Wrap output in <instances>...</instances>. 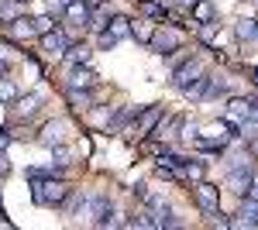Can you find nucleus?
<instances>
[{
	"label": "nucleus",
	"instance_id": "72a5a7b5",
	"mask_svg": "<svg viewBox=\"0 0 258 230\" xmlns=\"http://www.w3.org/2000/svg\"><path fill=\"white\" fill-rule=\"evenodd\" d=\"M248 196H255V199H258V172H251V186H248Z\"/></svg>",
	"mask_w": 258,
	"mask_h": 230
},
{
	"label": "nucleus",
	"instance_id": "cd10ccee",
	"mask_svg": "<svg viewBox=\"0 0 258 230\" xmlns=\"http://www.w3.org/2000/svg\"><path fill=\"white\" fill-rule=\"evenodd\" d=\"M131 38H138V41H148V38H152V31L145 28V21H131Z\"/></svg>",
	"mask_w": 258,
	"mask_h": 230
},
{
	"label": "nucleus",
	"instance_id": "7ed1b4c3",
	"mask_svg": "<svg viewBox=\"0 0 258 230\" xmlns=\"http://www.w3.org/2000/svg\"><path fill=\"white\" fill-rule=\"evenodd\" d=\"M193 199H197V206L207 213V216H217V213H220V192H217V186H210V182H203V179L193 186Z\"/></svg>",
	"mask_w": 258,
	"mask_h": 230
},
{
	"label": "nucleus",
	"instance_id": "0eeeda50",
	"mask_svg": "<svg viewBox=\"0 0 258 230\" xmlns=\"http://www.w3.org/2000/svg\"><path fill=\"white\" fill-rule=\"evenodd\" d=\"M69 45H73V41H69V35H66L62 28H52L48 35H41V48L52 52V55H59V58L69 52Z\"/></svg>",
	"mask_w": 258,
	"mask_h": 230
},
{
	"label": "nucleus",
	"instance_id": "473e14b6",
	"mask_svg": "<svg viewBox=\"0 0 258 230\" xmlns=\"http://www.w3.org/2000/svg\"><path fill=\"white\" fill-rule=\"evenodd\" d=\"M4 175H11V162H7V155L0 151V179H4Z\"/></svg>",
	"mask_w": 258,
	"mask_h": 230
},
{
	"label": "nucleus",
	"instance_id": "e433bc0d",
	"mask_svg": "<svg viewBox=\"0 0 258 230\" xmlns=\"http://www.w3.org/2000/svg\"><path fill=\"white\" fill-rule=\"evenodd\" d=\"M255 83H258V69H255Z\"/></svg>",
	"mask_w": 258,
	"mask_h": 230
},
{
	"label": "nucleus",
	"instance_id": "ddd939ff",
	"mask_svg": "<svg viewBox=\"0 0 258 230\" xmlns=\"http://www.w3.org/2000/svg\"><path fill=\"white\" fill-rule=\"evenodd\" d=\"M248 186H251V169H231V172H227V189L231 192L244 196Z\"/></svg>",
	"mask_w": 258,
	"mask_h": 230
},
{
	"label": "nucleus",
	"instance_id": "c756f323",
	"mask_svg": "<svg viewBox=\"0 0 258 230\" xmlns=\"http://www.w3.org/2000/svg\"><path fill=\"white\" fill-rule=\"evenodd\" d=\"M52 158H55V165H69V148L66 144H55L52 148Z\"/></svg>",
	"mask_w": 258,
	"mask_h": 230
},
{
	"label": "nucleus",
	"instance_id": "393cba45",
	"mask_svg": "<svg viewBox=\"0 0 258 230\" xmlns=\"http://www.w3.org/2000/svg\"><path fill=\"white\" fill-rule=\"evenodd\" d=\"M11 35H18V38H28V35H35V28H31V18H14V21H11Z\"/></svg>",
	"mask_w": 258,
	"mask_h": 230
},
{
	"label": "nucleus",
	"instance_id": "f257e3e1",
	"mask_svg": "<svg viewBox=\"0 0 258 230\" xmlns=\"http://www.w3.org/2000/svg\"><path fill=\"white\" fill-rule=\"evenodd\" d=\"M31 182V199L38 203V206H62L73 189L62 182L59 175H41V179H28Z\"/></svg>",
	"mask_w": 258,
	"mask_h": 230
},
{
	"label": "nucleus",
	"instance_id": "6e6552de",
	"mask_svg": "<svg viewBox=\"0 0 258 230\" xmlns=\"http://www.w3.org/2000/svg\"><path fill=\"white\" fill-rule=\"evenodd\" d=\"M90 18H93V7H90L86 0H73V4L66 7V21H69V24L90 28Z\"/></svg>",
	"mask_w": 258,
	"mask_h": 230
},
{
	"label": "nucleus",
	"instance_id": "a878e982",
	"mask_svg": "<svg viewBox=\"0 0 258 230\" xmlns=\"http://www.w3.org/2000/svg\"><path fill=\"white\" fill-rule=\"evenodd\" d=\"M31 28H35V35H48L52 28H55V21H52V14H38V18H31Z\"/></svg>",
	"mask_w": 258,
	"mask_h": 230
},
{
	"label": "nucleus",
	"instance_id": "f704fd0d",
	"mask_svg": "<svg viewBox=\"0 0 258 230\" xmlns=\"http://www.w3.org/2000/svg\"><path fill=\"white\" fill-rule=\"evenodd\" d=\"M179 7H193V4H197V0H176Z\"/></svg>",
	"mask_w": 258,
	"mask_h": 230
},
{
	"label": "nucleus",
	"instance_id": "a211bd4d",
	"mask_svg": "<svg viewBox=\"0 0 258 230\" xmlns=\"http://www.w3.org/2000/svg\"><path fill=\"white\" fill-rule=\"evenodd\" d=\"M234 35H238V41H255L258 38V21L241 18L238 24H234Z\"/></svg>",
	"mask_w": 258,
	"mask_h": 230
},
{
	"label": "nucleus",
	"instance_id": "412c9836",
	"mask_svg": "<svg viewBox=\"0 0 258 230\" xmlns=\"http://www.w3.org/2000/svg\"><path fill=\"white\" fill-rule=\"evenodd\" d=\"M179 179H189V182H200V179H203V162H193V158H186V165L179 169Z\"/></svg>",
	"mask_w": 258,
	"mask_h": 230
},
{
	"label": "nucleus",
	"instance_id": "5701e85b",
	"mask_svg": "<svg viewBox=\"0 0 258 230\" xmlns=\"http://www.w3.org/2000/svg\"><path fill=\"white\" fill-rule=\"evenodd\" d=\"M197 38L203 41V45H220V38H217V28H214V21H210V24H197Z\"/></svg>",
	"mask_w": 258,
	"mask_h": 230
},
{
	"label": "nucleus",
	"instance_id": "4be33fe9",
	"mask_svg": "<svg viewBox=\"0 0 258 230\" xmlns=\"http://www.w3.org/2000/svg\"><path fill=\"white\" fill-rule=\"evenodd\" d=\"M138 11L145 18H155V21H165V7L155 4V0H138Z\"/></svg>",
	"mask_w": 258,
	"mask_h": 230
},
{
	"label": "nucleus",
	"instance_id": "f3484780",
	"mask_svg": "<svg viewBox=\"0 0 258 230\" xmlns=\"http://www.w3.org/2000/svg\"><path fill=\"white\" fill-rule=\"evenodd\" d=\"M189 11H193V24H210V21H214V14H217L210 0H197Z\"/></svg>",
	"mask_w": 258,
	"mask_h": 230
},
{
	"label": "nucleus",
	"instance_id": "20e7f679",
	"mask_svg": "<svg viewBox=\"0 0 258 230\" xmlns=\"http://www.w3.org/2000/svg\"><path fill=\"white\" fill-rule=\"evenodd\" d=\"M162 117H165V107H159V103H152V107H141L138 117H135V131H131V134L148 137L152 131H155V124H159Z\"/></svg>",
	"mask_w": 258,
	"mask_h": 230
},
{
	"label": "nucleus",
	"instance_id": "2f4dec72",
	"mask_svg": "<svg viewBox=\"0 0 258 230\" xmlns=\"http://www.w3.org/2000/svg\"><path fill=\"white\" fill-rule=\"evenodd\" d=\"M11 141H14L11 131H0V151H7V148H11Z\"/></svg>",
	"mask_w": 258,
	"mask_h": 230
},
{
	"label": "nucleus",
	"instance_id": "7c9ffc66",
	"mask_svg": "<svg viewBox=\"0 0 258 230\" xmlns=\"http://www.w3.org/2000/svg\"><path fill=\"white\" fill-rule=\"evenodd\" d=\"M97 45H100V48H114V45H117V38H114V35H110V31L103 28V31L97 35Z\"/></svg>",
	"mask_w": 258,
	"mask_h": 230
},
{
	"label": "nucleus",
	"instance_id": "4c0bfd02",
	"mask_svg": "<svg viewBox=\"0 0 258 230\" xmlns=\"http://www.w3.org/2000/svg\"><path fill=\"white\" fill-rule=\"evenodd\" d=\"M0 11H4V0H0Z\"/></svg>",
	"mask_w": 258,
	"mask_h": 230
},
{
	"label": "nucleus",
	"instance_id": "c9c22d12",
	"mask_svg": "<svg viewBox=\"0 0 258 230\" xmlns=\"http://www.w3.org/2000/svg\"><path fill=\"white\" fill-rule=\"evenodd\" d=\"M0 76H7V62L4 58H0Z\"/></svg>",
	"mask_w": 258,
	"mask_h": 230
},
{
	"label": "nucleus",
	"instance_id": "b1692460",
	"mask_svg": "<svg viewBox=\"0 0 258 230\" xmlns=\"http://www.w3.org/2000/svg\"><path fill=\"white\" fill-rule=\"evenodd\" d=\"M18 100V86H14V79L0 76V103H14Z\"/></svg>",
	"mask_w": 258,
	"mask_h": 230
},
{
	"label": "nucleus",
	"instance_id": "bb28decb",
	"mask_svg": "<svg viewBox=\"0 0 258 230\" xmlns=\"http://www.w3.org/2000/svg\"><path fill=\"white\" fill-rule=\"evenodd\" d=\"M200 134V124H189V120H182V127H179V137L182 141H197Z\"/></svg>",
	"mask_w": 258,
	"mask_h": 230
},
{
	"label": "nucleus",
	"instance_id": "6ab92c4d",
	"mask_svg": "<svg viewBox=\"0 0 258 230\" xmlns=\"http://www.w3.org/2000/svg\"><path fill=\"white\" fill-rule=\"evenodd\" d=\"M207 86H210V76L203 72V76H197L189 86H182V93L189 96V100H203V96H207Z\"/></svg>",
	"mask_w": 258,
	"mask_h": 230
},
{
	"label": "nucleus",
	"instance_id": "423d86ee",
	"mask_svg": "<svg viewBox=\"0 0 258 230\" xmlns=\"http://www.w3.org/2000/svg\"><path fill=\"white\" fill-rule=\"evenodd\" d=\"M197 76H203V62L200 58H186V62H179L176 72H172V86L182 90V86H189Z\"/></svg>",
	"mask_w": 258,
	"mask_h": 230
},
{
	"label": "nucleus",
	"instance_id": "9d476101",
	"mask_svg": "<svg viewBox=\"0 0 258 230\" xmlns=\"http://www.w3.org/2000/svg\"><path fill=\"white\" fill-rule=\"evenodd\" d=\"M93 83H97V72H93L90 65H76V69L69 72V83H66V86H73V90H93Z\"/></svg>",
	"mask_w": 258,
	"mask_h": 230
},
{
	"label": "nucleus",
	"instance_id": "f8f14e48",
	"mask_svg": "<svg viewBox=\"0 0 258 230\" xmlns=\"http://www.w3.org/2000/svg\"><path fill=\"white\" fill-rule=\"evenodd\" d=\"M179 127H182V117H169V120L162 117L159 124H155V131H152V134L159 137V141H176V137H179Z\"/></svg>",
	"mask_w": 258,
	"mask_h": 230
},
{
	"label": "nucleus",
	"instance_id": "c85d7f7f",
	"mask_svg": "<svg viewBox=\"0 0 258 230\" xmlns=\"http://www.w3.org/2000/svg\"><path fill=\"white\" fill-rule=\"evenodd\" d=\"M231 169H251V155H231L227 172H231Z\"/></svg>",
	"mask_w": 258,
	"mask_h": 230
},
{
	"label": "nucleus",
	"instance_id": "9b49d317",
	"mask_svg": "<svg viewBox=\"0 0 258 230\" xmlns=\"http://www.w3.org/2000/svg\"><path fill=\"white\" fill-rule=\"evenodd\" d=\"M66 100H69V107H73V110H93V107H97V103H93V93H90V90H73V86H66Z\"/></svg>",
	"mask_w": 258,
	"mask_h": 230
},
{
	"label": "nucleus",
	"instance_id": "dca6fc26",
	"mask_svg": "<svg viewBox=\"0 0 258 230\" xmlns=\"http://www.w3.org/2000/svg\"><path fill=\"white\" fill-rule=\"evenodd\" d=\"M107 31L114 35V38H131V21L124 18V14H110V21H107Z\"/></svg>",
	"mask_w": 258,
	"mask_h": 230
},
{
	"label": "nucleus",
	"instance_id": "f03ea898",
	"mask_svg": "<svg viewBox=\"0 0 258 230\" xmlns=\"http://www.w3.org/2000/svg\"><path fill=\"white\" fill-rule=\"evenodd\" d=\"M148 45H152V52L155 55H176V52H182V31L179 28H172V24H165V28H159L152 38H148Z\"/></svg>",
	"mask_w": 258,
	"mask_h": 230
},
{
	"label": "nucleus",
	"instance_id": "2eb2a0df",
	"mask_svg": "<svg viewBox=\"0 0 258 230\" xmlns=\"http://www.w3.org/2000/svg\"><path fill=\"white\" fill-rule=\"evenodd\" d=\"M90 55H93V52H90V48H86V45H69V52H66V65H69V69H76V65H90Z\"/></svg>",
	"mask_w": 258,
	"mask_h": 230
},
{
	"label": "nucleus",
	"instance_id": "4468645a",
	"mask_svg": "<svg viewBox=\"0 0 258 230\" xmlns=\"http://www.w3.org/2000/svg\"><path fill=\"white\" fill-rule=\"evenodd\" d=\"M38 107H41V96H38V93H31V96H18V100H14V114H18L21 120L35 117V114H38Z\"/></svg>",
	"mask_w": 258,
	"mask_h": 230
},
{
	"label": "nucleus",
	"instance_id": "1a4fd4ad",
	"mask_svg": "<svg viewBox=\"0 0 258 230\" xmlns=\"http://www.w3.org/2000/svg\"><path fill=\"white\" fill-rule=\"evenodd\" d=\"M62 137H66V120H48V124L41 127L38 141L45 148H55V144H62Z\"/></svg>",
	"mask_w": 258,
	"mask_h": 230
},
{
	"label": "nucleus",
	"instance_id": "39448f33",
	"mask_svg": "<svg viewBox=\"0 0 258 230\" xmlns=\"http://www.w3.org/2000/svg\"><path fill=\"white\" fill-rule=\"evenodd\" d=\"M248 117H258V100L234 96V100L227 103V124H231V127H238L241 120H248Z\"/></svg>",
	"mask_w": 258,
	"mask_h": 230
},
{
	"label": "nucleus",
	"instance_id": "aec40b11",
	"mask_svg": "<svg viewBox=\"0 0 258 230\" xmlns=\"http://www.w3.org/2000/svg\"><path fill=\"white\" fill-rule=\"evenodd\" d=\"M138 110H141V107H120L117 114L110 117V124H107V127H110V131H120V127H124L131 117H138Z\"/></svg>",
	"mask_w": 258,
	"mask_h": 230
}]
</instances>
